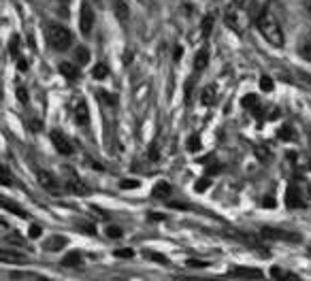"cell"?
<instances>
[{
	"mask_svg": "<svg viewBox=\"0 0 311 281\" xmlns=\"http://www.w3.org/2000/svg\"><path fill=\"white\" fill-rule=\"evenodd\" d=\"M254 17V0H230L224 9V21L235 34H243Z\"/></svg>",
	"mask_w": 311,
	"mask_h": 281,
	"instance_id": "obj_1",
	"label": "cell"
},
{
	"mask_svg": "<svg viewBox=\"0 0 311 281\" xmlns=\"http://www.w3.org/2000/svg\"><path fill=\"white\" fill-rule=\"evenodd\" d=\"M256 28H258V32L262 34V39H265L269 45H273V47H283V30L279 26V19L275 17V13H273L269 7H265L258 13V17H256Z\"/></svg>",
	"mask_w": 311,
	"mask_h": 281,
	"instance_id": "obj_2",
	"label": "cell"
},
{
	"mask_svg": "<svg viewBox=\"0 0 311 281\" xmlns=\"http://www.w3.org/2000/svg\"><path fill=\"white\" fill-rule=\"evenodd\" d=\"M45 39H47V45L51 47L54 52H66L70 43H73V34L66 26L58 21H49L45 26Z\"/></svg>",
	"mask_w": 311,
	"mask_h": 281,
	"instance_id": "obj_3",
	"label": "cell"
},
{
	"mask_svg": "<svg viewBox=\"0 0 311 281\" xmlns=\"http://www.w3.org/2000/svg\"><path fill=\"white\" fill-rule=\"evenodd\" d=\"M260 237L267 241H288V243H301V235H296L292 230H281V228H262Z\"/></svg>",
	"mask_w": 311,
	"mask_h": 281,
	"instance_id": "obj_4",
	"label": "cell"
},
{
	"mask_svg": "<svg viewBox=\"0 0 311 281\" xmlns=\"http://www.w3.org/2000/svg\"><path fill=\"white\" fill-rule=\"evenodd\" d=\"M92 26H94V9L90 5V0H83L81 9H79V28H81V34L88 36L92 32Z\"/></svg>",
	"mask_w": 311,
	"mask_h": 281,
	"instance_id": "obj_5",
	"label": "cell"
},
{
	"mask_svg": "<svg viewBox=\"0 0 311 281\" xmlns=\"http://www.w3.org/2000/svg\"><path fill=\"white\" fill-rule=\"evenodd\" d=\"M64 173H66V179H62V181H64V188L68 192H73V194H88L90 192V188L77 177L73 168H64Z\"/></svg>",
	"mask_w": 311,
	"mask_h": 281,
	"instance_id": "obj_6",
	"label": "cell"
},
{
	"mask_svg": "<svg viewBox=\"0 0 311 281\" xmlns=\"http://www.w3.org/2000/svg\"><path fill=\"white\" fill-rule=\"evenodd\" d=\"M228 275H230L232 279H243V281H256V279H262V271H260V268H254V266H241V264L232 266Z\"/></svg>",
	"mask_w": 311,
	"mask_h": 281,
	"instance_id": "obj_7",
	"label": "cell"
},
{
	"mask_svg": "<svg viewBox=\"0 0 311 281\" xmlns=\"http://www.w3.org/2000/svg\"><path fill=\"white\" fill-rule=\"evenodd\" d=\"M37 177H39L41 188H45L49 194H54V196H58V194H62V181L56 179L51 173H45V170H39Z\"/></svg>",
	"mask_w": 311,
	"mask_h": 281,
	"instance_id": "obj_8",
	"label": "cell"
},
{
	"mask_svg": "<svg viewBox=\"0 0 311 281\" xmlns=\"http://www.w3.org/2000/svg\"><path fill=\"white\" fill-rule=\"evenodd\" d=\"M51 143H54V147L58 154H62V156H70L75 149H73V145H70V141L64 137L60 130H54L51 132Z\"/></svg>",
	"mask_w": 311,
	"mask_h": 281,
	"instance_id": "obj_9",
	"label": "cell"
},
{
	"mask_svg": "<svg viewBox=\"0 0 311 281\" xmlns=\"http://www.w3.org/2000/svg\"><path fill=\"white\" fill-rule=\"evenodd\" d=\"M286 207H288V209H301V207H305L303 194H301V190L294 186V183H290L288 192H286Z\"/></svg>",
	"mask_w": 311,
	"mask_h": 281,
	"instance_id": "obj_10",
	"label": "cell"
},
{
	"mask_svg": "<svg viewBox=\"0 0 311 281\" xmlns=\"http://www.w3.org/2000/svg\"><path fill=\"white\" fill-rule=\"evenodd\" d=\"M75 121L79 126H88L90 124V111H88V105H86V100L83 98H79L77 103H75Z\"/></svg>",
	"mask_w": 311,
	"mask_h": 281,
	"instance_id": "obj_11",
	"label": "cell"
},
{
	"mask_svg": "<svg viewBox=\"0 0 311 281\" xmlns=\"http://www.w3.org/2000/svg\"><path fill=\"white\" fill-rule=\"evenodd\" d=\"M9 279H13V281H54L49 277H43L37 273H26V271H11Z\"/></svg>",
	"mask_w": 311,
	"mask_h": 281,
	"instance_id": "obj_12",
	"label": "cell"
},
{
	"mask_svg": "<svg viewBox=\"0 0 311 281\" xmlns=\"http://www.w3.org/2000/svg\"><path fill=\"white\" fill-rule=\"evenodd\" d=\"M0 260H3L5 264H9V262L21 264V262H26V256H23V253H17V251H13V249H9V247H3V251H0Z\"/></svg>",
	"mask_w": 311,
	"mask_h": 281,
	"instance_id": "obj_13",
	"label": "cell"
},
{
	"mask_svg": "<svg viewBox=\"0 0 311 281\" xmlns=\"http://www.w3.org/2000/svg\"><path fill=\"white\" fill-rule=\"evenodd\" d=\"M215 100H218V92H215L213 85H207V88L200 92V105L211 107V105H215Z\"/></svg>",
	"mask_w": 311,
	"mask_h": 281,
	"instance_id": "obj_14",
	"label": "cell"
},
{
	"mask_svg": "<svg viewBox=\"0 0 311 281\" xmlns=\"http://www.w3.org/2000/svg\"><path fill=\"white\" fill-rule=\"evenodd\" d=\"M58 70L62 72V77H66L68 81H75L79 77V68L75 64H70V62H62V64L58 66Z\"/></svg>",
	"mask_w": 311,
	"mask_h": 281,
	"instance_id": "obj_15",
	"label": "cell"
},
{
	"mask_svg": "<svg viewBox=\"0 0 311 281\" xmlns=\"http://www.w3.org/2000/svg\"><path fill=\"white\" fill-rule=\"evenodd\" d=\"M209 64V49L207 47H202V49L194 56V70H202Z\"/></svg>",
	"mask_w": 311,
	"mask_h": 281,
	"instance_id": "obj_16",
	"label": "cell"
},
{
	"mask_svg": "<svg viewBox=\"0 0 311 281\" xmlns=\"http://www.w3.org/2000/svg\"><path fill=\"white\" fill-rule=\"evenodd\" d=\"M241 105H243V109H249V111H254L256 115H260V107H258V96H256V94H247V96H243Z\"/></svg>",
	"mask_w": 311,
	"mask_h": 281,
	"instance_id": "obj_17",
	"label": "cell"
},
{
	"mask_svg": "<svg viewBox=\"0 0 311 281\" xmlns=\"http://www.w3.org/2000/svg\"><path fill=\"white\" fill-rule=\"evenodd\" d=\"M66 243H68V241H66L64 237H51V239L45 241V249H47V251H58V249H62Z\"/></svg>",
	"mask_w": 311,
	"mask_h": 281,
	"instance_id": "obj_18",
	"label": "cell"
},
{
	"mask_svg": "<svg viewBox=\"0 0 311 281\" xmlns=\"http://www.w3.org/2000/svg\"><path fill=\"white\" fill-rule=\"evenodd\" d=\"M115 13H117V17H119V21L122 23H126L128 19H130V9L126 7V3L124 0H115Z\"/></svg>",
	"mask_w": 311,
	"mask_h": 281,
	"instance_id": "obj_19",
	"label": "cell"
},
{
	"mask_svg": "<svg viewBox=\"0 0 311 281\" xmlns=\"http://www.w3.org/2000/svg\"><path fill=\"white\" fill-rule=\"evenodd\" d=\"M60 264H62V266H68V268L81 266V253H79V251H70V253L64 256L62 262H60Z\"/></svg>",
	"mask_w": 311,
	"mask_h": 281,
	"instance_id": "obj_20",
	"label": "cell"
},
{
	"mask_svg": "<svg viewBox=\"0 0 311 281\" xmlns=\"http://www.w3.org/2000/svg\"><path fill=\"white\" fill-rule=\"evenodd\" d=\"M153 198H164V196H169L171 194V186L166 181H160V183H156V188H153Z\"/></svg>",
	"mask_w": 311,
	"mask_h": 281,
	"instance_id": "obj_21",
	"label": "cell"
},
{
	"mask_svg": "<svg viewBox=\"0 0 311 281\" xmlns=\"http://www.w3.org/2000/svg\"><path fill=\"white\" fill-rule=\"evenodd\" d=\"M75 60H77V64H88L90 62V52L86 49V47H77L75 49Z\"/></svg>",
	"mask_w": 311,
	"mask_h": 281,
	"instance_id": "obj_22",
	"label": "cell"
},
{
	"mask_svg": "<svg viewBox=\"0 0 311 281\" xmlns=\"http://www.w3.org/2000/svg\"><path fill=\"white\" fill-rule=\"evenodd\" d=\"M107 75H109V66L102 64V62L92 68V77H94V79H105Z\"/></svg>",
	"mask_w": 311,
	"mask_h": 281,
	"instance_id": "obj_23",
	"label": "cell"
},
{
	"mask_svg": "<svg viewBox=\"0 0 311 281\" xmlns=\"http://www.w3.org/2000/svg\"><path fill=\"white\" fill-rule=\"evenodd\" d=\"M298 54H301L303 60H309V62H311V39H307L301 47H298Z\"/></svg>",
	"mask_w": 311,
	"mask_h": 281,
	"instance_id": "obj_24",
	"label": "cell"
},
{
	"mask_svg": "<svg viewBox=\"0 0 311 281\" xmlns=\"http://www.w3.org/2000/svg\"><path fill=\"white\" fill-rule=\"evenodd\" d=\"M200 26H202V36L207 39V36L211 34V28H213V15H207L205 19H202Z\"/></svg>",
	"mask_w": 311,
	"mask_h": 281,
	"instance_id": "obj_25",
	"label": "cell"
},
{
	"mask_svg": "<svg viewBox=\"0 0 311 281\" xmlns=\"http://www.w3.org/2000/svg\"><path fill=\"white\" fill-rule=\"evenodd\" d=\"M277 137L283 139V141H292V139H294V130H292L290 126H283V128H279Z\"/></svg>",
	"mask_w": 311,
	"mask_h": 281,
	"instance_id": "obj_26",
	"label": "cell"
},
{
	"mask_svg": "<svg viewBox=\"0 0 311 281\" xmlns=\"http://www.w3.org/2000/svg\"><path fill=\"white\" fill-rule=\"evenodd\" d=\"M3 207H5V209H9V211H15L19 217H26V211H23L21 209V207H17L15 202H9V200H3Z\"/></svg>",
	"mask_w": 311,
	"mask_h": 281,
	"instance_id": "obj_27",
	"label": "cell"
},
{
	"mask_svg": "<svg viewBox=\"0 0 311 281\" xmlns=\"http://www.w3.org/2000/svg\"><path fill=\"white\" fill-rule=\"evenodd\" d=\"M145 258L149 260H156V262H160V264H169V258L162 253H156V251H145Z\"/></svg>",
	"mask_w": 311,
	"mask_h": 281,
	"instance_id": "obj_28",
	"label": "cell"
},
{
	"mask_svg": "<svg viewBox=\"0 0 311 281\" xmlns=\"http://www.w3.org/2000/svg\"><path fill=\"white\" fill-rule=\"evenodd\" d=\"M9 52L19 58V36H11V41H9Z\"/></svg>",
	"mask_w": 311,
	"mask_h": 281,
	"instance_id": "obj_29",
	"label": "cell"
},
{
	"mask_svg": "<svg viewBox=\"0 0 311 281\" xmlns=\"http://www.w3.org/2000/svg\"><path fill=\"white\" fill-rule=\"evenodd\" d=\"M188 149H190V151L200 149V137H198V134H192V137L188 139Z\"/></svg>",
	"mask_w": 311,
	"mask_h": 281,
	"instance_id": "obj_30",
	"label": "cell"
},
{
	"mask_svg": "<svg viewBox=\"0 0 311 281\" xmlns=\"http://www.w3.org/2000/svg\"><path fill=\"white\" fill-rule=\"evenodd\" d=\"M122 235H124V232H122V228H119V226H109V228H107V237H109V239H122Z\"/></svg>",
	"mask_w": 311,
	"mask_h": 281,
	"instance_id": "obj_31",
	"label": "cell"
},
{
	"mask_svg": "<svg viewBox=\"0 0 311 281\" xmlns=\"http://www.w3.org/2000/svg\"><path fill=\"white\" fill-rule=\"evenodd\" d=\"M260 90H265V92H271L273 90V79L271 77H260Z\"/></svg>",
	"mask_w": 311,
	"mask_h": 281,
	"instance_id": "obj_32",
	"label": "cell"
},
{
	"mask_svg": "<svg viewBox=\"0 0 311 281\" xmlns=\"http://www.w3.org/2000/svg\"><path fill=\"white\" fill-rule=\"evenodd\" d=\"M113 256H115V258H133L135 251L133 249H115Z\"/></svg>",
	"mask_w": 311,
	"mask_h": 281,
	"instance_id": "obj_33",
	"label": "cell"
},
{
	"mask_svg": "<svg viewBox=\"0 0 311 281\" xmlns=\"http://www.w3.org/2000/svg\"><path fill=\"white\" fill-rule=\"evenodd\" d=\"M28 235H30L32 239H39V237H41V226H39V224H32V226H30V232H28Z\"/></svg>",
	"mask_w": 311,
	"mask_h": 281,
	"instance_id": "obj_34",
	"label": "cell"
},
{
	"mask_svg": "<svg viewBox=\"0 0 311 281\" xmlns=\"http://www.w3.org/2000/svg\"><path fill=\"white\" fill-rule=\"evenodd\" d=\"M119 188H122V190H130V188H139V181H122V183H119Z\"/></svg>",
	"mask_w": 311,
	"mask_h": 281,
	"instance_id": "obj_35",
	"label": "cell"
},
{
	"mask_svg": "<svg viewBox=\"0 0 311 281\" xmlns=\"http://www.w3.org/2000/svg\"><path fill=\"white\" fill-rule=\"evenodd\" d=\"M207 188H209V179H202V181H198L196 186H194V190H196V192H205Z\"/></svg>",
	"mask_w": 311,
	"mask_h": 281,
	"instance_id": "obj_36",
	"label": "cell"
},
{
	"mask_svg": "<svg viewBox=\"0 0 311 281\" xmlns=\"http://www.w3.org/2000/svg\"><path fill=\"white\" fill-rule=\"evenodd\" d=\"M98 94H100L102 98H105L107 103H109V105H115V103H117V98H115V96H111L109 92H105V90H102V92H98Z\"/></svg>",
	"mask_w": 311,
	"mask_h": 281,
	"instance_id": "obj_37",
	"label": "cell"
},
{
	"mask_svg": "<svg viewBox=\"0 0 311 281\" xmlns=\"http://www.w3.org/2000/svg\"><path fill=\"white\" fill-rule=\"evenodd\" d=\"M0 170H3V186H9V183H11V175H9V168L3 164V168H0Z\"/></svg>",
	"mask_w": 311,
	"mask_h": 281,
	"instance_id": "obj_38",
	"label": "cell"
},
{
	"mask_svg": "<svg viewBox=\"0 0 311 281\" xmlns=\"http://www.w3.org/2000/svg\"><path fill=\"white\" fill-rule=\"evenodd\" d=\"M188 266H194V268H202V266H207V262H202V260H188Z\"/></svg>",
	"mask_w": 311,
	"mask_h": 281,
	"instance_id": "obj_39",
	"label": "cell"
},
{
	"mask_svg": "<svg viewBox=\"0 0 311 281\" xmlns=\"http://www.w3.org/2000/svg\"><path fill=\"white\" fill-rule=\"evenodd\" d=\"M17 98H19L21 103H28V96H26V90H21V88H19V90H17Z\"/></svg>",
	"mask_w": 311,
	"mask_h": 281,
	"instance_id": "obj_40",
	"label": "cell"
},
{
	"mask_svg": "<svg viewBox=\"0 0 311 281\" xmlns=\"http://www.w3.org/2000/svg\"><path fill=\"white\" fill-rule=\"evenodd\" d=\"M190 96H192V79L186 83V98H188V100H190Z\"/></svg>",
	"mask_w": 311,
	"mask_h": 281,
	"instance_id": "obj_41",
	"label": "cell"
},
{
	"mask_svg": "<svg viewBox=\"0 0 311 281\" xmlns=\"http://www.w3.org/2000/svg\"><path fill=\"white\" fill-rule=\"evenodd\" d=\"M262 207H275V198H262Z\"/></svg>",
	"mask_w": 311,
	"mask_h": 281,
	"instance_id": "obj_42",
	"label": "cell"
},
{
	"mask_svg": "<svg viewBox=\"0 0 311 281\" xmlns=\"http://www.w3.org/2000/svg\"><path fill=\"white\" fill-rule=\"evenodd\" d=\"M169 207H173V209H188V205L184 202H169Z\"/></svg>",
	"mask_w": 311,
	"mask_h": 281,
	"instance_id": "obj_43",
	"label": "cell"
},
{
	"mask_svg": "<svg viewBox=\"0 0 311 281\" xmlns=\"http://www.w3.org/2000/svg\"><path fill=\"white\" fill-rule=\"evenodd\" d=\"M19 60V62H17V66H19V70H26L28 68V64H26V60H23V58H17Z\"/></svg>",
	"mask_w": 311,
	"mask_h": 281,
	"instance_id": "obj_44",
	"label": "cell"
},
{
	"mask_svg": "<svg viewBox=\"0 0 311 281\" xmlns=\"http://www.w3.org/2000/svg\"><path fill=\"white\" fill-rule=\"evenodd\" d=\"M305 3V11H307V15L311 17V0H303Z\"/></svg>",
	"mask_w": 311,
	"mask_h": 281,
	"instance_id": "obj_45",
	"label": "cell"
},
{
	"mask_svg": "<svg viewBox=\"0 0 311 281\" xmlns=\"http://www.w3.org/2000/svg\"><path fill=\"white\" fill-rule=\"evenodd\" d=\"M149 219H153V222H160V219H164V215H156V213H151Z\"/></svg>",
	"mask_w": 311,
	"mask_h": 281,
	"instance_id": "obj_46",
	"label": "cell"
},
{
	"mask_svg": "<svg viewBox=\"0 0 311 281\" xmlns=\"http://www.w3.org/2000/svg\"><path fill=\"white\" fill-rule=\"evenodd\" d=\"M301 77H303L307 83H311V75H309V72H301Z\"/></svg>",
	"mask_w": 311,
	"mask_h": 281,
	"instance_id": "obj_47",
	"label": "cell"
},
{
	"mask_svg": "<svg viewBox=\"0 0 311 281\" xmlns=\"http://www.w3.org/2000/svg\"><path fill=\"white\" fill-rule=\"evenodd\" d=\"M307 194H309V198H311V183H309V186H307Z\"/></svg>",
	"mask_w": 311,
	"mask_h": 281,
	"instance_id": "obj_48",
	"label": "cell"
},
{
	"mask_svg": "<svg viewBox=\"0 0 311 281\" xmlns=\"http://www.w3.org/2000/svg\"><path fill=\"white\" fill-rule=\"evenodd\" d=\"M60 3H64V5H66V3H68V0H60Z\"/></svg>",
	"mask_w": 311,
	"mask_h": 281,
	"instance_id": "obj_49",
	"label": "cell"
},
{
	"mask_svg": "<svg viewBox=\"0 0 311 281\" xmlns=\"http://www.w3.org/2000/svg\"><path fill=\"white\" fill-rule=\"evenodd\" d=\"M309 253H311V247H309Z\"/></svg>",
	"mask_w": 311,
	"mask_h": 281,
	"instance_id": "obj_50",
	"label": "cell"
},
{
	"mask_svg": "<svg viewBox=\"0 0 311 281\" xmlns=\"http://www.w3.org/2000/svg\"><path fill=\"white\" fill-rule=\"evenodd\" d=\"M309 39H311V34H309Z\"/></svg>",
	"mask_w": 311,
	"mask_h": 281,
	"instance_id": "obj_51",
	"label": "cell"
}]
</instances>
